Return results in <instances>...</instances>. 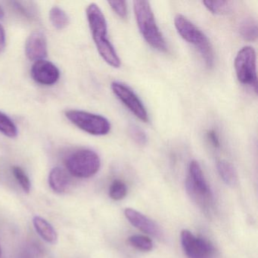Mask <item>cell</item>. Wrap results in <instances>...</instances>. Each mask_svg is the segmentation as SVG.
<instances>
[{"label":"cell","instance_id":"cell-1","mask_svg":"<svg viewBox=\"0 0 258 258\" xmlns=\"http://www.w3.org/2000/svg\"><path fill=\"white\" fill-rule=\"evenodd\" d=\"M86 14L93 41L99 55L110 66L118 69L121 61L114 46L108 39L106 19L102 10L97 4H91L87 7Z\"/></svg>","mask_w":258,"mask_h":258},{"label":"cell","instance_id":"cell-2","mask_svg":"<svg viewBox=\"0 0 258 258\" xmlns=\"http://www.w3.org/2000/svg\"><path fill=\"white\" fill-rule=\"evenodd\" d=\"M134 10L137 26L148 44L159 52H168L167 42L157 25L150 4L137 0L134 2Z\"/></svg>","mask_w":258,"mask_h":258},{"label":"cell","instance_id":"cell-3","mask_svg":"<svg viewBox=\"0 0 258 258\" xmlns=\"http://www.w3.org/2000/svg\"><path fill=\"white\" fill-rule=\"evenodd\" d=\"M174 25L181 37L194 46L199 51L207 68L212 69L214 66L215 57L212 44L206 34L191 21L181 14L176 15L175 17Z\"/></svg>","mask_w":258,"mask_h":258},{"label":"cell","instance_id":"cell-4","mask_svg":"<svg viewBox=\"0 0 258 258\" xmlns=\"http://www.w3.org/2000/svg\"><path fill=\"white\" fill-rule=\"evenodd\" d=\"M187 192L202 210L209 211L214 205V196L205 179L200 164L191 161L188 166V174L185 180Z\"/></svg>","mask_w":258,"mask_h":258},{"label":"cell","instance_id":"cell-5","mask_svg":"<svg viewBox=\"0 0 258 258\" xmlns=\"http://www.w3.org/2000/svg\"><path fill=\"white\" fill-rule=\"evenodd\" d=\"M66 165L72 176L85 179L94 176L99 171L100 158L91 149H79L68 157Z\"/></svg>","mask_w":258,"mask_h":258},{"label":"cell","instance_id":"cell-6","mask_svg":"<svg viewBox=\"0 0 258 258\" xmlns=\"http://www.w3.org/2000/svg\"><path fill=\"white\" fill-rule=\"evenodd\" d=\"M235 73L238 81L257 92L256 52L252 46L241 48L235 58Z\"/></svg>","mask_w":258,"mask_h":258},{"label":"cell","instance_id":"cell-7","mask_svg":"<svg viewBox=\"0 0 258 258\" xmlns=\"http://www.w3.org/2000/svg\"><path fill=\"white\" fill-rule=\"evenodd\" d=\"M66 116L71 122L87 134L93 136L107 135L111 131V123L106 117L81 110H69Z\"/></svg>","mask_w":258,"mask_h":258},{"label":"cell","instance_id":"cell-8","mask_svg":"<svg viewBox=\"0 0 258 258\" xmlns=\"http://www.w3.org/2000/svg\"><path fill=\"white\" fill-rule=\"evenodd\" d=\"M181 244L188 258H216L217 250L206 238L196 236L189 230L181 232Z\"/></svg>","mask_w":258,"mask_h":258},{"label":"cell","instance_id":"cell-9","mask_svg":"<svg viewBox=\"0 0 258 258\" xmlns=\"http://www.w3.org/2000/svg\"><path fill=\"white\" fill-rule=\"evenodd\" d=\"M111 90L119 100L140 120L149 121V114L146 107L135 92L123 83L114 81L111 84Z\"/></svg>","mask_w":258,"mask_h":258},{"label":"cell","instance_id":"cell-10","mask_svg":"<svg viewBox=\"0 0 258 258\" xmlns=\"http://www.w3.org/2000/svg\"><path fill=\"white\" fill-rule=\"evenodd\" d=\"M31 76L37 83L45 86H52L58 82L60 72L58 68L49 61L40 60L33 64Z\"/></svg>","mask_w":258,"mask_h":258},{"label":"cell","instance_id":"cell-11","mask_svg":"<svg viewBox=\"0 0 258 258\" xmlns=\"http://www.w3.org/2000/svg\"><path fill=\"white\" fill-rule=\"evenodd\" d=\"M25 54L31 61H40L47 57V41L41 31H34L27 39Z\"/></svg>","mask_w":258,"mask_h":258},{"label":"cell","instance_id":"cell-12","mask_svg":"<svg viewBox=\"0 0 258 258\" xmlns=\"http://www.w3.org/2000/svg\"><path fill=\"white\" fill-rule=\"evenodd\" d=\"M124 214L130 223L137 229H140L142 232L157 238H161L162 233L159 226L144 214L133 208H126Z\"/></svg>","mask_w":258,"mask_h":258},{"label":"cell","instance_id":"cell-13","mask_svg":"<svg viewBox=\"0 0 258 258\" xmlns=\"http://www.w3.org/2000/svg\"><path fill=\"white\" fill-rule=\"evenodd\" d=\"M49 184L55 192L63 193L70 185V179L67 173L60 167H54L49 175Z\"/></svg>","mask_w":258,"mask_h":258},{"label":"cell","instance_id":"cell-14","mask_svg":"<svg viewBox=\"0 0 258 258\" xmlns=\"http://www.w3.org/2000/svg\"><path fill=\"white\" fill-rule=\"evenodd\" d=\"M34 228L37 233L46 242L54 244L56 242L58 235L53 226L43 217L36 216L33 219Z\"/></svg>","mask_w":258,"mask_h":258},{"label":"cell","instance_id":"cell-15","mask_svg":"<svg viewBox=\"0 0 258 258\" xmlns=\"http://www.w3.org/2000/svg\"><path fill=\"white\" fill-rule=\"evenodd\" d=\"M217 171L225 183L234 187L238 183V174L235 167L228 161H219L217 164Z\"/></svg>","mask_w":258,"mask_h":258},{"label":"cell","instance_id":"cell-16","mask_svg":"<svg viewBox=\"0 0 258 258\" xmlns=\"http://www.w3.org/2000/svg\"><path fill=\"white\" fill-rule=\"evenodd\" d=\"M240 35L246 41H255L257 38V24L251 17L245 18L239 25Z\"/></svg>","mask_w":258,"mask_h":258},{"label":"cell","instance_id":"cell-17","mask_svg":"<svg viewBox=\"0 0 258 258\" xmlns=\"http://www.w3.org/2000/svg\"><path fill=\"white\" fill-rule=\"evenodd\" d=\"M49 20L52 26L58 30H62L69 25V18L66 12L58 7H54L49 12Z\"/></svg>","mask_w":258,"mask_h":258},{"label":"cell","instance_id":"cell-18","mask_svg":"<svg viewBox=\"0 0 258 258\" xmlns=\"http://www.w3.org/2000/svg\"><path fill=\"white\" fill-rule=\"evenodd\" d=\"M202 4L214 15H226L232 11V3L229 1H204Z\"/></svg>","mask_w":258,"mask_h":258},{"label":"cell","instance_id":"cell-19","mask_svg":"<svg viewBox=\"0 0 258 258\" xmlns=\"http://www.w3.org/2000/svg\"><path fill=\"white\" fill-rule=\"evenodd\" d=\"M0 133L10 138H16L18 129L14 122L7 114L0 111Z\"/></svg>","mask_w":258,"mask_h":258},{"label":"cell","instance_id":"cell-20","mask_svg":"<svg viewBox=\"0 0 258 258\" xmlns=\"http://www.w3.org/2000/svg\"><path fill=\"white\" fill-rule=\"evenodd\" d=\"M130 244L142 251H150L153 249V242L149 237L142 235H131L128 238Z\"/></svg>","mask_w":258,"mask_h":258},{"label":"cell","instance_id":"cell-21","mask_svg":"<svg viewBox=\"0 0 258 258\" xmlns=\"http://www.w3.org/2000/svg\"><path fill=\"white\" fill-rule=\"evenodd\" d=\"M127 194V187L123 181L115 179L110 185L109 196L111 199L115 201L124 199Z\"/></svg>","mask_w":258,"mask_h":258},{"label":"cell","instance_id":"cell-22","mask_svg":"<svg viewBox=\"0 0 258 258\" xmlns=\"http://www.w3.org/2000/svg\"><path fill=\"white\" fill-rule=\"evenodd\" d=\"M13 173L22 189L25 192L29 193L31 188V181H30L28 175L24 171L23 169L15 166L13 167Z\"/></svg>","mask_w":258,"mask_h":258},{"label":"cell","instance_id":"cell-23","mask_svg":"<svg viewBox=\"0 0 258 258\" xmlns=\"http://www.w3.org/2000/svg\"><path fill=\"white\" fill-rule=\"evenodd\" d=\"M130 136L137 144L144 146L147 143L148 137L146 133L137 125L132 124L129 126Z\"/></svg>","mask_w":258,"mask_h":258},{"label":"cell","instance_id":"cell-24","mask_svg":"<svg viewBox=\"0 0 258 258\" xmlns=\"http://www.w3.org/2000/svg\"><path fill=\"white\" fill-rule=\"evenodd\" d=\"M108 4L117 16L123 19H126L128 11L126 1H109Z\"/></svg>","mask_w":258,"mask_h":258},{"label":"cell","instance_id":"cell-25","mask_svg":"<svg viewBox=\"0 0 258 258\" xmlns=\"http://www.w3.org/2000/svg\"><path fill=\"white\" fill-rule=\"evenodd\" d=\"M207 139H208L211 146L215 149H219L220 147V138L218 134L214 130H209L207 131Z\"/></svg>","mask_w":258,"mask_h":258},{"label":"cell","instance_id":"cell-26","mask_svg":"<svg viewBox=\"0 0 258 258\" xmlns=\"http://www.w3.org/2000/svg\"><path fill=\"white\" fill-rule=\"evenodd\" d=\"M39 250L37 247L32 246L25 249L18 258H38Z\"/></svg>","mask_w":258,"mask_h":258},{"label":"cell","instance_id":"cell-27","mask_svg":"<svg viewBox=\"0 0 258 258\" xmlns=\"http://www.w3.org/2000/svg\"><path fill=\"white\" fill-rule=\"evenodd\" d=\"M6 31L2 25H0V53L4 52L6 47Z\"/></svg>","mask_w":258,"mask_h":258},{"label":"cell","instance_id":"cell-28","mask_svg":"<svg viewBox=\"0 0 258 258\" xmlns=\"http://www.w3.org/2000/svg\"><path fill=\"white\" fill-rule=\"evenodd\" d=\"M4 16H5V12H4L2 6L0 5V20L4 19Z\"/></svg>","mask_w":258,"mask_h":258},{"label":"cell","instance_id":"cell-29","mask_svg":"<svg viewBox=\"0 0 258 258\" xmlns=\"http://www.w3.org/2000/svg\"><path fill=\"white\" fill-rule=\"evenodd\" d=\"M2 256V248H1V245H0V257Z\"/></svg>","mask_w":258,"mask_h":258}]
</instances>
